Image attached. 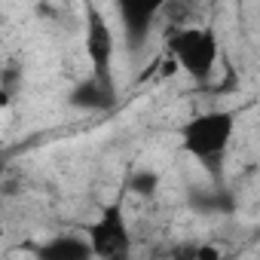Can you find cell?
Listing matches in <instances>:
<instances>
[{
	"instance_id": "1",
	"label": "cell",
	"mask_w": 260,
	"mask_h": 260,
	"mask_svg": "<svg viewBox=\"0 0 260 260\" xmlns=\"http://www.w3.org/2000/svg\"><path fill=\"white\" fill-rule=\"evenodd\" d=\"M236 110H205L196 113L193 119H187L178 132H181V147L196 156L205 166H214L223 159V153L233 144L236 135Z\"/></svg>"
},
{
	"instance_id": "2",
	"label": "cell",
	"mask_w": 260,
	"mask_h": 260,
	"mask_svg": "<svg viewBox=\"0 0 260 260\" xmlns=\"http://www.w3.org/2000/svg\"><path fill=\"white\" fill-rule=\"evenodd\" d=\"M184 74L196 77V80H208L214 64H217V34L211 25H190V28H178L169 37V49H166Z\"/></svg>"
},
{
	"instance_id": "3",
	"label": "cell",
	"mask_w": 260,
	"mask_h": 260,
	"mask_svg": "<svg viewBox=\"0 0 260 260\" xmlns=\"http://www.w3.org/2000/svg\"><path fill=\"white\" fill-rule=\"evenodd\" d=\"M86 242L95 260H128L132 254V230L122 214V199L101 205L98 217L86 226Z\"/></svg>"
},
{
	"instance_id": "4",
	"label": "cell",
	"mask_w": 260,
	"mask_h": 260,
	"mask_svg": "<svg viewBox=\"0 0 260 260\" xmlns=\"http://www.w3.org/2000/svg\"><path fill=\"white\" fill-rule=\"evenodd\" d=\"M113 49H116V40H113V31H110L107 19L95 7H89L86 10V55H89V64H92V77L110 80Z\"/></svg>"
},
{
	"instance_id": "5",
	"label": "cell",
	"mask_w": 260,
	"mask_h": 260,
	"mask_svg": "<svg viewBox=\"0 0 260 260\" xmlns=\"http://www.w3.org/2000/svg\"><path fill=\"white\" fill-rule=\"evenodd\" d=\"M116 10H119V16H122L128 46L138 49V46L147 40V34H150V28H153V19H156V13H159L162 7H159V4H144V0H122Z\"/></svg>"
},
{
	"instance_id": "6",
	"label": "cell",
	"mask_w": 260,
	"mask_h": 260,
	"mask_svg": "<svg viewBox=\"0 0 260 260\" xmlns=\"http://www.w3.org/2000/svg\"><path fill=\"white\" fill-rule=\"evenodd\" d=\"M34 257L37 260H95L89 242L77 239V236H55V239L43 242L34 251Z\"/></svg>"
},
{
	"instance_id": "7",
	"label": "cell",
	"mask_w": 260,
	"mask_h": 260,
	"mask_svg": "<svg viewBox=\"0 0 260 260\" xmlns=\"http://www.w3.org/2000/svg\"><path fill=\"white\" fill-rule=\"evenodd\" d=\"M71 104L83 107V110H104L113 104V86L110 80L101 77H89L83 83H77V89L71 92Z\"/></svg>"
},
{
	"instance_id": "8",
	"label": "cell",
	"mask_w": 260,
	"mask_h": 260,
	"mask_svg": "<svg viewBox=\"0 0 260 260\" xmlns=\"http://www.w3.org/2000/svg\"><path fill=\"white\" fill-rule=\"evenodd\" d=\"M125 187L132 190L135 196H153L156 187H159V175H156V172H135L132 178H128Z\"/></svg>"
},
{
	"instance_id": "9",
	"label": "cell",
	"mask_w": 260,
	"mask_h": 260,
	"mask_svg": "<svg viewBox=\"0 0 260 260\" xmlns=\"http://www.w3.org/2000/svg\"><path fill=\"white\" fill-rule=\"evenodd\" d=\"M172 260H199V245H193V242L178 245V248L172 251Z\"/></svg>"
},
{
	"instance_id": "10",
	"label": "cell",
	"mask_w": 260,
	"mask_h": 260,
	"mask_svg": "<svg viewBox=\"0 0 260 260\" xmlns=\"http://www.w3.org/2000/svg\"><path fill=\"white\" fill-rule=\"evenodd\" d=\"M199 260H220V248H214V245H199Z\"/></svg>"
}]
</instances>
